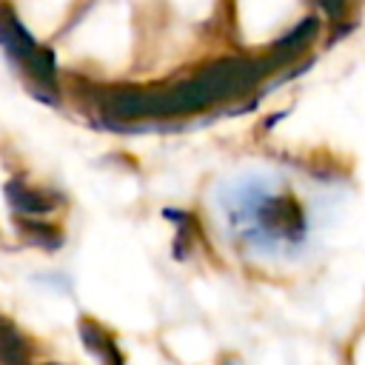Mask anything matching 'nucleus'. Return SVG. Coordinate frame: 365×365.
I'll return each mask as SVG.
<instances>
[{"label":"nucleus","mask_w":365,"mask_h":365,"mask_svg":"<svg viewBox=\"0 0 365 365\" xmlns=\"http://www.w3.org/2000/svg\"><path fill=\"white\" fill-rule=\"evenodd\" d=\"M231 228L257 248L299 245L308 234L302 205L291 194H274L265 180H245L225 197Z\"/></svg>","instance_id":"f257e3e1"},{"label":"nucleus","mask_w":365,"mask_h":365,"mask_svg":"<svg viewBox=\"0 0 365 365\" xmlns=\"http://www.w3.org/2000/svg\"><path fill=\"white\" fill-rule=\"evenodd\" d=\"M77 331H80V339H83L86 351L94 354L103 365H125V362H123V354H120V348H117V342H114L94 319L83 317L80 325H77Z\"/></svg>","instance_id":"f03ea898"},{"label":"nucleus","mask_w":365,"mask_h":365,"mask_svg":"<svg viewBox=\"0 0 365 365\" xmlns=\"http://www.w3.org/2000/svg\"><path fill=\"white\" fill-rule=\"evenodd\" d=\"M314 34H317V20L314 17H308V20H302L297 29H291L274 48H271V54H268V60H265V66L271 68V66H282V63H288V60H294L297 54H302L305 48H308V43L314 40Z\"/></svg>","instance_id":"7ed1b4c3"},{"label":"nucleus","mask_w":365,"mask_h":365,"mask_svg":"<svg viewBox=\"0 0 365 365\" xmlns=\"http://www.w3.org/2000/svg\"><path fill=\"white\" fill-rule=\"evenodd\" d=\"M6 200H9V205H11L17 214H26V217L48 214V211L54 208V200H51V197H46L43 191L29 188L23 180H9V182H6Z\"/></svg>","instance_id":"20e7f679"},{"label":"nucleus","mask_w":365,"mask_h":365,"mask_svg":"<svg viewBox=\"0 0 365 365\" xmlns=\"http://www.w3.org/2000/svg\"><path fill=\"white\" fill-rule=\"evenodd\" d=\"M0 362L3 365H29L23 336L6 322H0Z\"/></svg>","instance_id":"39448f33"},{"label":"nucleus","mask_w":365,"mask_h":365,"mask_svg":"<svg viewBox=\"0 0 365 365\" xmlns=\"http://www.w3.org/2000/svg\"><path fill=\"white\" fill-rule=\"evenodd\" d=\"M20 231L29 242H34L40 248H57L63 242V237L54 225H43V222H34V220H20Z\"/></svg>","instance_id":"423d86ee"},{"label":"nucleus","mask_w":365,"mask_h":365,"mask_svg":"<svg viewBox=\"0 0 365 365\" xmlns=\"http://www.w3.org/2000/svg\"><path fill=\"white\" fill-rule=\"evenodd\" d=\"M317 3H319L328 14H334V17H336V14H342V11H345V6H348V0H317Z\"/></svg>","instance_id":"0eeeda50"},{"label":"nucleus","mask_w":365,"mask_h":365,"mask_svg":"<svg viewBox=\"0 0 365 365\" xmlns=\"http://www.w3.org/2000/svg\"><path fill=\"white\" fill-rule=\"evenodd\" d=\"M48 365H51V362H48Z\"/></svg>","instance_id":"6e6552de"}]
</instances>
